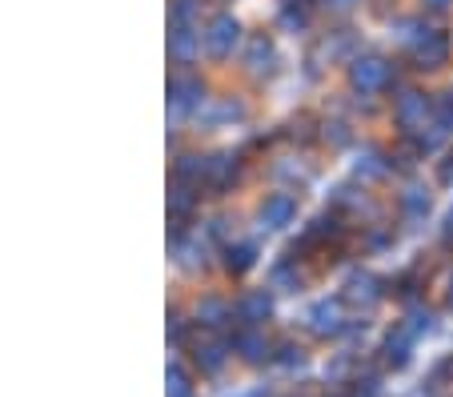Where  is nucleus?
I'll list each match as a JSON object with an SVG mask.
<instances>
[{
  "label": "nucleus",
  "instance_id": "1",
  "mask_svg": "<svg viewBox=\"0 0 453 397\" xmlns=\"http://www.w3.org/2000/svg\"><path fill=\"white\" fill-rule=\"evenodd\" d=\"M241 41V25L233 17H213L205 28V52L209 57H217V61H225V57H233V49H237Z\"/></svg>",
  "mask_w": 453,
  "mask_h": 397
},
{
  "label": "nucleus",
  "instance_id": "2",
  "mask_svg": "<svg viewBox=\"0 0 453 397\" xmlns=\"http://www.w3.org/2000/svg\"><path fill=\"white\" fill-rule=\"evenodd\" d=\"M394 117H397V125H402L405 133L426 129V121H429V96L418 93V88L402 93V96H397V104H394Z\"/></svg>",
  "mask_w": 453,
  "mask_h": 397
},
{
  "label": "nucleus",
  "instance_id": "3",
  "mask_svg": "<svg viewBox=\"0 0 453 397\" xmlns=\"http://www.w3.org/2000/svg\"><path fill=\"white\" fill-rule=\"evenodd\" d=\"M349 80L357 93H377V88L389 85V65H385L381 57H361V61H353Z\"/></svg>",
  "mask_w": 453,
  "mask_h": 397
},
{
  "label": "nucleus",
  "instance_id": "4",
  "mask_svg": "<svg viewBox=\"0 0 453 397\" xmlns=\"http://www.w3.org/2000/svg\"><path fill=\"white\" fill-rule=\"evenodd\" d=\"M201 101H205V85H201L197 77H173L169 80V109L177 112H188V109H201Z\"/></svg>",
  "mask_w": 453,
  "mask_h": 397
},
{
  "label": "nucleus",
  "instance_id": "5",
  "mask_svg": "<svg viewBox=\"0 0 453 397\" xmlns=\"http://www.w3.org/2000/svg\"><path fill=\"white\" fill-rule=\"evenodd\" d=\"M413 61L418 69H441L449 61V41L441 33H421V41L413 44Z\"/></svg>",
  "mask_w": 453,
  "mask_h": 397
},
{
  "label": "nucleus",
  "instance_id": "6",
  "mask_svg": "<svg viewBox=\"0 0 453 397\" xmlns=\"http://www.w3.org/2000/svg\"><path fill=\"white\" fill-rule=\"evenodd\" d=\"M293 217H297V201H293L289 193H273V197L261 205V221H265L269 229H285V225H293Z\"/></svg>",
  "mask_w": 453,
  "mask_h": 397
},
{
  "label": "nucleus",
  "instance_id": "7",
  "mask_svg": "<svg viewBox=\"0 0 453 397\" xmlns=\"http://www.w3.org/2000/svg\"><path fill=\"white\" fill-rule=\"evenodd\" d=\"M241 117H245V104L233 101V96H225V101H213L205 112H201V125H205V129H221V125L241 121Z\"/></svg>",
  "mask_w": 453,
  "mask_h": 397
},
{
  "label": "nucleus",
  "instance_id": "8",
  "mask_svg": "<svg viewBox=\"0 0 453 397\" xmlns=\"http://www.w3.org/2000/svg\"><path fill=\"white\" fill-rule=\"evenodd\" d=\"M309 321H313L317 333H342V305L337 302H321L313 305V313H309Z\"/></svg>",
  "mask_w": 453,
  "mask_h": 397
},
{
  "label": "nucleus",
  "instance_id": "9",
  "mask_svg": "<svg viewBox=\"0 0 453 397\" xmlns=\"http://www.w3.org/2000/svg\"><path fill=\"white\" fill-rule=\"evenodd\" d=\"M201 36L193 33L188 25H173V36H169V52L177 57V61H193V52H197Z\"/></svg>",
  "mask_w": 453,
  "mask_h": 397
},
{
  "label": "nucleus",
  "instance_id": "10",
  "mask_svg": "<svg viewBox=\"0 0 453 397\" xmlns=\"http://www.w3.org/2000/svg\"><path fill=\"white\" fill-rule=\"evenodd\" d=\"M269 61H273V44H269V36H253L249 49H245V65L253 73H261V69H269Z\"/></svg>",
  "mask_w": 453,
  "mask_h": 397
},
{
  "label": "nucleus",
  "instance_id": "11",
  "mask_svg": "<svg viewBox=\"0 0 453 397\" xmlns=\"http://www.w3.org/2000/svg\"><path fill=\"white\" fill-rule=\"evenodd\" d=\"M241 317L245 321H265L269 317V294H249V297H241Z\"/></svg>",
  "mask_w": 453,
  "mask_h": 397
},
{
  "label": "nucleus",
  "instance_id": "12",
  "mask_svg": "<svg viewBox=\"0 0 453 397\" xmlns=\"http://www.w3.org/2000/svg\"><path fill=\"white\" fill-rule=\"evenodd\" d=\"M402 209H405V217H410V221H421V217L429 213V193L426 189H405Z\"/></svg>",
  "mask_w": 453,
  "mask_h": 397
},
{
  "label": "nucleus",
  "instance_id": "13",
  "mask_svg": "<svg viewBox=\"0 0 453 397\" xmlns=\"http://www.w3.org/2000/svg\"><path fill=\"white\" fill-rule=\"evenodd\" d=\"M193 201H197V197H193V193H188L185 185H177V189L169 193V217H173V221H180V217H185L188 209H193Z\"/></svg>",
  "mask_w": 453,
  "mask_h": 397
},
{
  "label": "nucleus",
  "instance_id": "14",
  "mask_svg": "<svg viewBox=\"0 0 453 397\" xmlns=\"http://www.w3.org/2000/svg\"><path fill=\"white\" fill-rule=\"evenodd\" d=\"M353 173L357 177H381L385 173V161H381V153H365V157H357V164H353Z\"/></svg>",
  "mask_w": 453,
  "mask_h": 397
},
{
  "label": "nucleus",
  "instance_id": "15",
  "mask_svg": "<svg viewBox=\"0 0 453 397\" xmlns=\"http://www.w3.org/2000/svg\"><path fill=\"white\" fill-rule=\"evenodd\" d=\"M253 257H257L253 245H237V249H229V269L233 273H245V269L253 265Z\"/></svg>",
  "mask_w": 453,
  "mask_h": 397
},
{
  "label": "nucleus",
  "instance_id": "16",
  "mask_svg": "<svg viewBox=\"0 0 453 397\" xmlns=\"http://www.w3.org/2000/svg\"><path fill=\"white\" fill-rule=\"evenodd\" d=\"M349 297H353V302H373V297H377L373 281H369V277H353V281H349Z\"/></svg>",
  "mask_w": 453,
  "mask_h": 397
},
{
  "label": "nucleus",
  "instance_id": "17",
  "mask_svg": "<svg viewBox=\"0 0 453 397\" xmlns=\"http://www.w3.org/2000/svg\"><path fill=\"white\" fill-rule=\"evenodd\" d=\"M193 17H197V0H177L173 4V25H188Z\"/></svg>",
  "mask_w": 453,
  "mask_h": 397
},
{
  "label": "nucleus",
  "instance_id": "18",
  "mask_svg": "<svg viewBox=\"0 0 453 397\" xmlns=\"http://www.w3.org/2000/svg\"><path fill=\"white\" fill-rule=\"evenodd\" d=\"M405 329H410V337H413V333H429V329H434V317L418 309V313L410 317V325H405Z\"/></svg>",
  "mask_w": 453,
  "mask_h": 397
},
{
  "label": "nucleus",
  "instance_id": "19",
  "mask_svg": "<svg viewBox=\"0 0 453 397\" xmlns=\"http://www.w3.org/2000/svg\"><path fill=\"white\" fill-rule=\"evenodd\" d=\"M281 25L285 28H301V25H305V9H293V4H289V9L281 12Z\"/></svg>",
  "mask_w": 453,
  "mask_h": 397
},
{
  "label": "nucleus",
  "instance_id": "20",
  "mask_svg": "<svg viewBox=\"0 0 453 397\" xmlns=\"http://www.w3.org/2000/svg\"><path fill=\"white\" fill-rule=\"evenodd\" d=\"M437 177H441L445 185L453 181V157H445V164H441V169H437Z\"/></svg>",
  "mask_w": 453,
  "mask_h": 397
},
{
  "label": "nucleus",
  "instance_id": "21",
  "mask_svg": "<svg viewBox=\"0 0 453 397\" xmlns=\"http://www.w3.org/2000/svg\"><path fill=\"white\" fill-rule=\"evenodd\" d=\"M426 4H429L434 12H445V9H449V0H426Z\"/></svg>",
  "mask_w": 453,
  "mask_h": 397
},
{
  "label": "nucleus",
  "instance_id": "22",
  "mask_svg": "<svg viewBox=\"0 0 453 397\" xmlns=\"http://www.w3.org/2000/svg\"><path fill=\"white\" fill-rule=\"evenodd\" d=\"M326 4H329V9H337V12H342V9H349L353 0H326Z\"/></svg>",
  "mask_w": 453,
  "mask_h": 397
},
{
  "label": "nucleus",
  "instance_id": "23",
  "mask_svg": "<svg viewBox=\"0 0 453 397\" xmlns=\"http://www.w3.org/2000/svg\"><path fill=\"white\" fill-rule=\"evenodd\" d=\"M445 233L453 237V209H449V217H445Z\"/></svg>",
  "mask_w": 453,
  "mask_h": 397
},
{
  "label": "nucleus",
  "instance_id": "24",
  "mask_svg": "<svg viewBox=\"0 0 453 397\" xmlns=\"http://www.w3.org/2000/svg\"><path fill=\"white\" fill-rule=\"evenodd\" d=\"M445 370H449V373H453V362H449V365H445Z\"/></svg>",
  "mask_w": 453,
  "mask_h": 397
},
{
  "label": "nucleus",
  "instance_id": "25",
  "mask_svg": "<svg viewBox=\"0 0 453 397\" xmlns=\"http://www.w3.org/2000/svg\"><path fill=\"white\" fill-rule=\"evenodd\" d=\"M449 302H453V289H449Z\"/></svg>",
  "mask_w": 453,
  "mask_h": 397
}]
</instances>
